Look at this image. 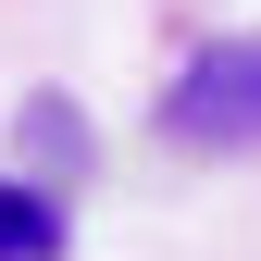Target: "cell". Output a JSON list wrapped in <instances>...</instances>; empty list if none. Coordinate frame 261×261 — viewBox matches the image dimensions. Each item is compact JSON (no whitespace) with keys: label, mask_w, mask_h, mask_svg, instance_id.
I'll list each match as a JSON object with an SVG mask.
<instances>
[{"label":"cell","mask_w":261,"mask_h":261,"mask_svg":"<svg viewBox=\"0 0 261 261\" xmlns=\"http://www.w3.org/2000/svg\"><path fill=\"white\" fill-rule=\"evenodd\" d=\"M162 137L174 149H261V38H212L174 62V87H162Z\"/></svg>","instance_id":"cell-1"},{"label":"cell","mask_w":261,"mask_h":261,"mask_svg":"<svg viewBox=\"0 0 261 261\" xmlns=\"http://www.w3.org/2000/svg\"><path fill=\"white\" fill-rule=\"evenodd\" d=\"M0 261H62V212L13 174H0Z\"/></svg>","instance_id":"cell-2"}]
</instances>
